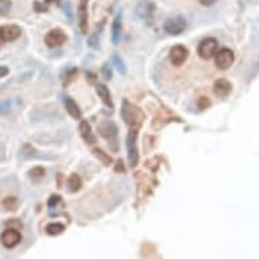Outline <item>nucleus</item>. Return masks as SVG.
Listing matches in <instances>:
<instances>
[{
    "mask_svg": "<svg viewBox=\"0 0 259 259\" xmlns=\"http://www.w3.org/2000/svg\"><path fill=\"white\" fill-rule=\"evenodd\" d=\"M17 199L14 198V197H8V198L4 199V202H3V205H4V208L6 209H8V211H14V209H17Z\"/></svg>",
    "mask_w": 259,
    "mask_h": 259,
    "instance_id": "393cba45",
    "label": "nucleus"
},
{
    "mask_svg": "<svg viewBox=\"0 0 259 259\" xmlns=\"http://www.w3.org/2000/svg\"><path fill=\"white\" fill-rule=\"evenodd\" d=\"M102 73L103 76H105V79H111V76H113V72H111V66L108 65V64H105V65L102 66Z\"/></svg>",
    "mask_w": 259,
    "mask_h": 259,
    "instance_id": "cd10ccee",
    "label": "nucleus"
},
{
    "mask_svg": "<svg viewBox=\"0 0 259 259\" xmlns=\"http://www.w3.org/2000/svg\"><path fill=\"white\" fill-rule=\"evenodd\" d=\"M64 225L63 224H49L48 227H46V234L48 235L56 236V235H60L64 232Z\"/></svg>",
    "mask_w": 259,
    "mask_h": 259,
    "instance_id": "aec40b11",
    "label": "nucleus"
},
{
    "mask_svg": "<svg viewBox=\"0 0 259 259\" xmlns=\"http://www.w3.org/2000/svg\"><path fill=\"white\" fill-rule=\"evenodd\" d=\"M11 0H0V17H7L11 10Z\"/></svg>",
    "mask_w": 259,
    "mask_h": 259,
    "instance_id": "4be33fe9",
    "label": "nucleus"
},
{
    "mask_svg": "<svg viewBox=\"0 0 259 259\" xmlns=\"http://www.w3.org/2000/svg\"><path fill=\"white\" fill-rule=\"evenodd\" d=\"M6 75H8V68L7 66H0V78H3Z\"/></svg>",
    "mask_w": 259,
    "mask_h": 259,
    "instance_id": "2f4dec72",
    "label": "nucleus"
},
{
    "mask_svg": "<svg viewBox=\"0 0 259 259\" xmlns=\"http://www.w3.org/2000/svg\"><path fill=\"white\" fill-rule=\"evenodd\" d=\"M3 43H4V41H3V38H1V31H0V45Z\"/></svg>",
    "mask_w": 259,
    "mask_h": 259,
    "instance_id": "72a5a7b5",
    "label": "nucleus"
},
{
    "mask_svg": "<svg viewBox=\"0 0 259 259\" xmlns=\"http://www.w3.org/2000/svg\"><path fill=\"white\" fill-rule=\"evenodd\" d=\"M57 202H60V197H59V195H52L48 202L49 208H53V206H56L57 205Z\"/></svg>",
    "mask_w": 259,
    "mask_h": 259,
    "instance_id": "c756f323",
    "label": "nucleus"
},
{
    "mask_svg": "<svg viewBox=\"0 0 259 259\" xmlns=\"http://www.w3.org/2000/svg\"><path fill=\"white\" fill-rule=\"evenodd\" d=\"M99 133H101L103 139L108 140L111 150L117 151V133H118V129L115 127L114 122L103 121L102 124L99 125Z\"/></svg>",
    "mask_w": 259,
    "mask_h": 259,
    "instance_id": "7ed1b4c3",
    "label": "nucleus"
},
{
    "mask_svg": "<svg viewBox=\"0 0 259 259\" xmlns=\"http://www.w3.org/2000/svg\"><path fill=\"white\" fill-rule=\"evenodd\" d=\"M211 106V102H209V99L205 97L199 98L198 99V108H201V110H205L206 108H209Z\"/></svg>",
    "mask_w": 259,
    "mask_h": 259,
    "instance_id": "c85d7f7f",
    "label": "nucleus"
},
{
    "mask_svg": "<svg viewBox=\"0 0 259 259\" xmlns=\"http://www.w3.org/2000/svg\"><path fill=\"white\" fill-rule=\"evenodd\" d=\"M217 46L218 43L215 38H205L202 40L201 43L198 45V54L201 59L204 60H209L211 57H213L217 52Z\"/></svg>",
    "mask_w": 259,
    "mask_h": 259,
    "instance_id": "20e7f679",
    "label": "nucleus"
},
{
    "mask_svg": "<svg viewBox=\"0 0 259 259\" xmlns=\"http://www.w3.org/2000/svg\"><path fill=\"white\" fill-rule=\"evenodd\" d=\"M97 92L99 98L102 99V102L108 106L110 108H113V101H111V95L108 92V88L105 85H98L97 86Z\"/></svg>",
    "mask_w": 259,
    "mask_h": 259,
    "instance_id": "dca6fc26",
    "label": "nucleus"
},
{
    "mask_svg": "<svg viewBox=\"0 0 259 259\" xmlns=\"http://www.w3.org/2000/svg\"><path fill=\"white\" fill-rule=\"evenodd\" d=\"M0 31H1V38H3V41H15V40L19 38V36L22 34L21 29H19L18 26H15V24L0 27Z\"/></svg>",
    "mask_w": 259,
    "mask_h": 259,
    "instance_id": "f8f14e48",
    "label": "nucleus"
},
{
    "mask_svg": "<svg viewBox=\"0 0 259 259\" xmlns=\"http://www.w3.org/2000/svg\"><path fill=\"white\" fill-rule=\"evenodd\" d=\"M128 159L130 167H136L139 164V148H137V129H132L128 134Z\"/></svg>",
    "mask_w": 259,
    "mask_h": 259,
    "instance_id": "f03ea898",
    "label": "nucleus"
},
{
    "mask_svg": "<svg viewBox=\"0 0 259 259\" xmlns=\"http://www.w3.org/2000/svg\"><path fill=\"white\" fill-rule=\"evenodd\" d=\"M87 1L88 0H80L79 3V26L83 34H87V29H88V15H87Z\"/></svg>",
    "mask_w": 259,
    "mask_h": 259,
    "instance_id": "9d476101",
    "label": "nucleus"
},
{
    "mask_svg": "<svg viewBox=\"0 0 259 259\" xmlns=\"http://www.w3.org/2000/svg\"><path fill=\"white\" fill-rule=\"evenodd\" d=\"M88 43H90V46H92V48H98L99 46V34H98L97 31L88 38Z\"/></svg>",
    "mask_w": 259,
    "mask_h": 259,
    "instance_id": "a878e982",
    "label": "nucleus"
},
{
    "mask_svg": "<svg viewBox=\"0 0 259 259\" xmlns=\"http://www.w3.org/2000/svg\"><path fill=\"white\" fill-rule=\"evenodd\" d=\"M65 41H66L65 33L59 30V29L50 30L48 34H46V37H45V43L48 45L49 48H57V46H61Z\"/></svg>",
    "mask_w": 259,
    "mask_h": 259,
    "instance_id": "6e6552de",
    "label": "nucleus"
},
{
    "mask_svg": "<svg viewBox=\"0 0 259 259\" xmlns=\"http://www.w3.org/2000/svg\"><path fill=\"white\" fill-rule=\"evenodd\" d=\"M121 113H122L124 121L132 129H137L144 121V113L137 106L129 103L128 101H124V103H122V111Z\"/></svg>",
    "mask_w": 259,
    "mask_h": 259,
    "instance_id": "f257e3e1",
    "label": "nucleus"
},
{
    "mask_svg": "<svg viewBox=\"0 0 259 259\" xmlns=\"http://www.w3.org/2000/svg\"><path fill=\"white\" fill-rule=\"evenodd\" d=\"M64 103H65L66 111L69 113V115H71L72 118L79 120V118L82 117V111H80V108H79V106L76 105V102L73 101L72 98H65V99H64Z\"/></svg>",
    "mask_w": 259,
    "mask_h": 259,
    "instance_id": "2eb2a0df",
    "label": "nucleus"
},
{
    "mask_svg": "<svg viewBox=\"0 0 259 259\" xmlns=\"http://www.w3.org/2000/svg\"><path fill=\"white\" fill-rule=\"evenodd\" d=\"M21 239H22V235L18 229L8 228L1 234V243L6 248L15 247L17 244H19Z\"/></svg>",
    "mask_w": 259,
    "mask_h": 259,
    "instance_id": "0eeeda50",
    "label": "nucleus"
},
{
    "mask_svg": "<svg viewBox=\"0 0 259 259\" xmlns=\"http://www.w3.org/2000/svg\"><path fill=\"white\" fill-rule=\"evenodd\" d=\"M94 153H95V156H97L98 159H99V160L105 164V166H110L111 162H113V160H111V157L108 156V153H105L102 150H98V148H95V150H94Z\"/></svg>",
    "mask_w": 259,
    "mask_h": 259,
    "instance_id": "412c9836",
    "label": "nucleus"
},
{
    "mask_svg": "<svg viewBox=\"0 0 259 259\" xmlns=\"http://www.w3.org/2000/svg\"><path fill=\"white\" fill-rule=\"evenodd\" d=\"M185 29H186V21L182 18V17L170 18L167 19L166 23H164V30L167 31L169 34H173V36L181 34Z\"/></svg>",
    "mask_w": 259,
    "mask_h": 259,
    "instance_id": "423d86ee",
    "label": "nucleus"
},
{
    "mask_svg": "<svg viewBox=\"0 0 259 259\" xmlns=\"http://www.w3.org/2000/svg\"><path fill=\"white\" fill-rule=\"evenodd\" d=\"M6 225L10 228H14V229H21L23 225H22V223L19 221V220H17V218H14V220H10V221H7Z\"/></svg>",
    "mask_w": 259,
    "mask_h": 259,
    "instance_id": "bb28decb",
    "label": "nucleus"
},
{
    "mask_svg": "<svg viewBox=\"0 0 259 259\" xmlns=\"http://www.w3.org/2000/svg\"><path fill=\"white\" fill-rule=\"evenodd\" d=\"M121 29H122V24H121V14L117 15L113 22V30H111V41L114 45L120 43L121 38Z\"/></svg>",
    "mask_w": 259,
    "mask_h": 259,
    "instance_id": "a211bd4d",
    "label": "nucleus"
},
{
    "mask_svg": "<svg viewBox=\"0 0 259 259\" xmlns=\"http://www.w3.org/2000/svg\"><path fill=\"white\" fill-rule=\"evenodd\" d=\"M64 7H66V15H68V18L72 19V11H71V6H69V3H65Z\"/></svg>",
    "mask_w": 259,
    "mask_h": 259,
    "instance_id": "473e14b6",
    "label": "nucleus"
},
{
    "mask_svg": "<svg viewBox=\"0 0 259 259\" xmlns=\"http://www.w3.org/2000/svg\"><path fill=\"white\" fill-rule=\"evenodd\" d=\"M215 56H216V65L220 69H228L229 66L234 64V61H235V54H234V52L231 49H221Z\"/></svg>",
    "mask_w": 259,
    "mask_h": 259,
    "instance_id": "39448f33",
    "label": "nucleus"
},
{
    "mask_svg": "<svg viewBox=\"0 0 259 259\" xmlns=\"http://www.w3.org/2000/svg\"><path fill=\"white\" fill-rule=\"evenodd\" d=\"M80 134H82V137L85 140L87 144L92 145L95 143V137H94V134L91 132V127L90 124L87 122V121H82L80 122Z\"/></svg>",
    "mask_w": 259,
    "mask_h": 259,
    "instance_id": "4468645a",
    "label": "nucleus"
},
{
    "mask_svg": "<svg viewBox=\"0 0 259 259\" xmlns=\"http://www.w3.org/2000/svg\"><path fill=\"white\" fill-rule=\"evenodd\" d=\"M80 187H82V178L76 174L71 175L68 179V190L71 193H76L80 190Z\"/></svg>",
    "mask_w": 259,
    "mask_h": 259,
    "instance_id": "6ab92c4d",
    "label": "nucleus"
},
{
    "mask_svg": "<svg viewBox=\"0 0 259 259\" xmlns=\"http://www.w3.org/2000/svg\"><path fill=\"white\" fill-rule=\"evenodd\" d=\"M22 102L19 99H6L0 102V114H6L8 111H11L12 108H19Z\"/></svg>",
    "mask_w": 259,
    "mask_h": 259,
    "instance_id": "f3484780",
    "label": "nucleus"
},
{
    "mask_svg": "<svg viewBox=\"0 0 259 259\" xmlns=\"http://www.w3.org/2000/svg\"><path fill=\"white\" fill-rule=\"evenodd\" d=\"M187 56H189V52L182 45H176V46H174V48L170 50V61L175 66L182 65L186 61Z\"/></svg>",
    "mask_w": 259,
    "mask_h": 259,
    "instance_id": "1a4fd4ad",
    "label": "nucleus"
},
{
    "mask_svg": "<svg viewBox=\"0 0 259 259\" xmlns=\"http://www.w3.org/2000/svg\"><path fill=\"white\" fill-rule=\"evenodd\" d=\"M217 0H199V3L201 4H204V6H212V4H215Z\"/></svg>",
    "mask_w": 259,
    "mask_h": 259,
    "instance_id": "7c9ffc66",
    "label": "nucleus"
},
{
    "mask_svg": "<svg viewBox=\"0 0 259 259\" xmlns=\"http://www.w3.org/2000/svg\"><path fill=\"white\" fill-rule=\"evenodd\" d=\"M213 91H215V94H216L217 97L225 98L231 94L232 85L229 83L228 80H225V79H218L216 83H215V86H213Z\"/></svg>",
    "mask_w": 259,
    "mask_h": 259,
    "instance_id": "9b49d317",
    "label": "nucleus"
},
{
    "mask_svg": "<svg viewBox=\"0 0 259 259\" xmlns=\"http://www.w3.org/2000/svg\"><path fill=\"white\" fill-rule=\"evenodd\" d=\"M113 60H114V64L115 66H117V69H118V72L122 73V75H125V73H127V66L124 64L122 59H121L118 54H114V56H113Z\"/></svg>",
    "mask_w": 259,
    "mask_h": 259,
    "instance_id": "5701e85b",
    "label": "nucleus"
},
{
    "mask_svg": "<svg viewBox=\"0 0 259 259\" xmlns=\"http://www.w3.org/2000/svg\"><path fill=\"white\" fill-rule=\"evenodd\" d=\"M153 10H155L153 3L148 1V0H143V1H140L139 4H137V7H136V12H137V15H139L140 18H143V19L151 18L152 14H153Z\"/></svg>",
    "mask_w": 259,
    "mask_h": 259,
    "instance_id": "ddd939ff",
    "label": "nucleus"
},
{
    "mask_svg": "<svg viewBox=\"0 0 259 259\" xmlns=\"http://www.w3.org/2000/svg\"><path fill=\"white\" fill-rule=\"evenodd\" d=\"M30 176L33 179H40V178H43V175H45V170L43 167H34L33 170H30Z\"/></svg>",
    "mask_w": 259,
    "mask_h": 259,
    "instance_id": "b1692460",
    "label": "nucleus"
}]
</instances>
